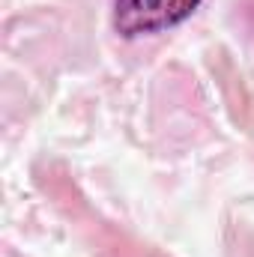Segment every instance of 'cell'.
Here are the masks:
<instances>
[{
    "label": "cell",
    "mask_w": 254,
    "mask_h": 257,
    "mask_svg": "<svg viewBox=\"0 0 254 257\" xmlns=\"http://www.w3.org/2000/svg\"><path fill=\"white\" fill-rule=\"evenodd\" d=\"M200 3L203 0H114L111 24L120 39L156 36L189 21Z\"/></svg>",
    "instance_id": "6da1fadb"
}]
</instances>
